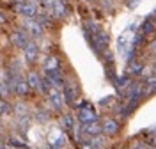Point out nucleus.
Listing matches in <instances>:
<instances>
[{
    "mask_svg": "<svg viewBox=\"0 0 156 149\" xmlns=\"http://www.w3.org/2000/svg\"><path fill=\"white\" fill-rule=\"evenodd\" d=\"M80 149H94L92 147V144L89 142V140H83V142H80V146H78Z\"/></svg>",
    "mask_w": 156,
    "mask_h": 149,
    "instance_id": "nucleus-18",
    "label": "nucleus"
},
{
    "mask_svg": "<svg viewBox=\"0 0 156 149\" xmlns=\"http://www.w3.org/2000/svg\"><path fill=\"white\" fill-rule=\"evenodd\" d=\"M16 12L21 14V18H37L39 16V7L36 4H30L27 0H21L16 4Z\"/></svg>",
    "mask_w": 156,
    "mask_h": 149,
    "instance_id": "nucleus-6",
    "label": "nucleus"
},
{
    "mask_svg": "<svg viewBox=\"0 0 156 149\" xmlns=\"http://www.w3.org/2000/svg\"><path fill=\"white\" fill-rule=\"evenodd\" d=\"M12 115V103L9 99H0V119Z\"/></svg>",
    "mask_w": 156,
    "mask_h": 149,
    "instance_id": "nucleus-15",
    "label": "nucleus"
},
{
    "mask_svg": "<svg viewBox=\"0 0 156 149\" xmlns=\"http://www.w3.org/2000/svg\"><path fill=\"white\" fill-rule=\"evenodd\" d=\"M0 149H7V146H5V142H0Z\"/></svg>",
    "mask_w": 156,
    "mask_h": 149,
    "instance_id": "nucleus-22",
    "label": "nucleus"
},
{
    "mask_svg": "<svg viewBox=\"0 0 156 149\" xmlns=\"http://www.w3.org/2000/svg\"><path fill=\"white\" fill-rule=\"evenodd\" d=\"M12 96V90H11V83L7 80L0 78V99H9Z\"/></svg>",
    "mask_w": 156,
    "mask_h": 149,
    "instance_id": "nucleus-16",
    "label": "nucleus"
},
{
    "mask_svg": "<svg viewBox=\"0 0 156 149\" xmlns=\"http://www.w3.org/2000/svg\"><path fill=\"white\" fill-rule=\"evenodd\" d=\"M115 149H129V146H126V144H119Z\"/></svg>",
    "mask_w": 156,
    "mask_h": 149,
    "instance_id": "nucleus-21",
    "label": "nucleus"
},
{
    "mask_svg": "<svg viewBox=\"0 0 156 149\" xmlns=\"http://www.w3.org/2000/svg\"><path fill=\"white\" fill-rule=\"evenodd\" d=\"M11 90H12V94H14V96H18L20 99H25V98H29V96H30V87L27 85L25 78H21V76H18V78L12 82Z\"/></svg>",
    "mask_w": 156,
    "mask_h": 149,
    "instance_id": "nucleus-7",
    "label": "nucleus"
},
{
    "mask_svg": "<svg viewBox=\"0 0 156 149\" xmlns=\"http://www.w3.org/2000/svg\"><path fill=\"white\" fill-rule=\"evenodd\" d=\"M103 149H107V147H103Z\"/></svg>",
    "mask_w": 156,
    "mask_h": 149,
    "instance_id": "nucleus-28",
    "label": "nucleus"
},
{
    "mask_svg": "<svg viewBox=\"0 0 156 149\" xmlns=\"http://www.w3.org/2000/svg\"><path fill=\"white\" fill-rule=\"evenodd\" d=\"M149 149H154V147H149Z\"/></svg>",
    "mask_w": 156,
    "mask_h": 149,
    "instance_id": "nucleus-26",
    "label": "nucleus"
},
{
    "mask_svg": "<svg viewBox=\"0 0 156 149\" xmlns=\"http://www.w3.org/2000/svg\"><path fill=\"white\" fill-rule=\"evenodd\" d=\"M140 71H142V64L133 62V64H131V68H129V73H140Z\"/></svg>",
    "mask_w": 156,
    "mask_h": 149,
    "instance_id": "nucleus-17",
    "label": "nucleus"
},
{
    "mask_svg": "<svg viewBox=\"0 0 156 149\" xmlns=\"http://www.w3.org/2000/svg\"><path fill=\"white\" fill-rule=\"evenodd\" d=\"M66 142H68V133L62 131L58 126L57 128H51L48 131V144L53 149H62L66 146Z\"/></svg>",
    "mask_w": 156,
    "mask_h": 149,
    "instance_id": "nucleus-4",
    "label": "nucleus"
},
{
    "mask_svg": "<svg viewBox=\"0 0 156 149\" xmlns=\"http://www.w3.org/2000/svg\"><path fill=\"white\" fill-rule=\"evenodd\" d=\"M0 142H4V135H2V131H0Z\"/></svg>",
    "mask_w": 156,
    "mask_h": 149,
    "instance_id": "nucleus-23",
    "label": "nucleus"
},
{
    "mask_svg": "<svg viewBox=\"0 0 156 149\" xmlns=\"http://www.w3.org/2000/svg\"><path fill=\"white\" fill-rule=\"evenodd\" d=\"M98 119H99V115H98V112L94 110V107H90V105H87V103H83V105L78 107L75 121H76L80 126L89 124V122H96Z\"/></svg>",
    "mask_w": 156,
    "mask_h": 149,
    "instance_id": "nucleus-2",
    "label": "nucleus"
},
{
    "mask_svg": "<svg viewBox=\"0 0 156 149\" xmlns=\"http://www.w3.org/2000/svg\"><path fill=\"white\" fill-rule=\"evenodd\" d=\"M23 55H25V60L29 64H36L39 57V46L36 44V41H29L25 46H23Z\"/></svg>",
    "mask_w": 156,
    "mask_h": 149,
    "instance_id": "nucleus-8",
    "label": "nucleus"
},
{
    "mask_svg": "<svg viewBox=\"0 0 156 149\" xmlns=\"http://www.w3.org/2000/svg\"><path fill=\"white\" fill-rule=\"evenodd\" d=\"M46 99H48V108L55 110V112H64L66 103H64V98H62V92L58 89L51 87L48 90V94H46Z\"/></svg>",
    "mask_w": 156,
    "mask_h": 149,
    "instance_id": "nucleus-5",
    "label": "nucleus"
},
{
    "mask_svg": "<svg viewBox=\"0 0 156 149\" xmlns=\"http://www.w3.org/2000/svg\"><path fill=\"white\" fill-rule=\"evenodd\" d=\"M23 25V29L27 32V36L29 37H34V39H39V37H43V34H44V29H43V25L39 23L36 18H23V21H21Z\"/></svg>",
    "mask_w": 156,
    "mask_h": 149,
    "instance_id": "nucleus-3",
    "label": "nucleus"
},
{
    "mask_svg": "<svg viewBox=\"0 0 156 149\" xmlns=\"http://www.w3.org/2000/svg\"><path fill=\"white\" fill-rule=\"evenodd\" d=\"M108 2H112V0H108Z\"/></svg>",
    "mask_w": 156,
    "mask_h": 149,
    "instance_id": "nucleus-27",
    "label": "nucleus"
},
{
    "mask_svg": "<svg viewBox=\"0 0 156 149\" xmlns=\"http://www.w3.org/2000/svg\"><path fill=\"white\" fill-rule=\"evenodd\" d=\"M99 128H101V135L105 139H115L117 135L121 133V122L119 119L112 117V115H105L99 119Z\"/></svg>",
    "mask_w": 156,
    "mask_h": 149,
    "instance_id": "nucleus-1",
    "label": "nucleus"
},
{
    "mask_svg": "<svg viewBox=\"0 0 156 149\" xmlns=\"http://www.w3.org/2000/svg\"><path fill=\"white\" fill-rule=\"evenodd\" d=\"M60 126L58 128L62 129V131H66V133H73L75 131V128H76V121H75V115H71L69 112H62L60 114Z\"/></svg>",
    "mask_w": 156,
    "mask_h": 149,
    "instance_id": "nucleus-9",
    "label": "nucleus"
},
{
    "mask_svg": "<svg viewBox=\"0 0 156 149\" xmlns=\"http://www.w3.org/2000/svg\"><path fill=\"white\" fill-rule=\"evenodd\" d=\"M11 43L16 46V48H20V50H23V46L29 43V36H27V32L25 30H21V29H16V30H12L11 32Z\"/></svg>",
    "mask_w": 156,
    "mask_h": 149,
    "instance_id": "nucleus-11",
    "label": "nucleus"
},
{
    "mask_svg": "<svg viewBox=\"0 0 156 149\" xmlns=\"http://www.w3.org/2000/svg\"><path fill=\"white\" fill-rule=\"evenodd\" d=\"M5 23H7V18H5V16L2 14V11H0V27H4Z\"/></svg>",
    "mask_w": 156,
    "mask_h": 149,
    "instance_id": "nucleus-19",
    "label": "nucleus"
},
{
    "mask_svg": "<svg viewBox=\"0 0 156 149\" xmlns=\"http://www.w3.org/2000/svg\"><path fill=\"white\" fill-rule=\"evenodd\" d=\"M80 133L87 139H92V137H98L101 135V128H99V119L96 122H89V124H83L80 126Z\"/></svg>",
    "mask_w": 156,
    "mask_h": 149,
    "instance_id": "nucleus-12",
    "label": "nucleus"
},
{
    "mask_svg": "<svg viewBox=\"0 0 156 149\" xmlns=\"http://www.w3.org/2000/svg\"><path fill=\"white\" fill-rule=\"evenodd\" d=\"M29 107L23 99H18L16 103H12V115H16L18 119H23V117H29Z\"/></svg>",
    "mask_w": 156,
    "mask_h": 149,
    "instance_id": "nucleus-14",
    "label": "nucleus"
},
{
    "mask_svg": "<svg viewBox=\"0 0 156 149\" xmlns=\"http://www.w3.org/2000/svg\"><path fill=\"white\" fill-rule=\"evenodd\" d=\"M136 4H138V0H129V4H128V7H135Z\"/></svg>",
    "mask_w": 156,
    "mask_h": 149,
    "instance_id": "nucleus-20",
    "label": "nucleus"
},
{
    "mask_svg": "<svg viewBox=\"0 0 156 149\" xmlns=\"http://www.w3.org/2000/svg\"><path fill=\"white\" fill-rule=\"evenodd\" d=\"M25 82H27V85L30 87V90H37L39 94H41V82H43V78H41V73L39 71L30 69L27 73V76H25Z\"/></svg>",
    "mask_w": 156,
    "mask_h": 149,
    "instance_id": "nucleus-10",
    "label": "nucleus"
},
{
    "mask_svg": "<svg viewBox=\"0 0 156 149\" xmlns=\"http://www.w3.org/2000/svg\"><path fill=\"white\" fill-rule=\"evenodd\" d=\"M83 2H94V0H83Z\"/></svg>",
    "mask_w": 156,
    "mask_h": 149,
    "instance_id": "nucleus-25",
    "label": "nucleus"
},
{
    "mask_svg": "<svg viewBox=\"0 0 156 149\" xmlns=\"http://www.w3.org/2000/svg\"><path fill=\"white\" fill-rule=\"evenodd\" d=\"M58 2H62V4H68L69 0H58Z\"/></svg>",
    "mask_w": 156,
    "mask_h": 149,
    "instance_id": "nucleus-24",
    "label": "nucleus"
},
{
    "mask_svg": "<svg viewBox=\"0 0 156 149\" xmlns=\"http://www.w3.org/2000/svg\"><path fill=\"white\" fill-rule=\"evenodd\" d=\"M43 69L46 71V73H55V71H60V60H58L57 55H46V59L43 62Z\"/></svg>",
    "mask_w": 156,
    "mask_h": 149,
    "instance_id": "nucleus-13",
    "label": "nucleus"
}]
</instances>
